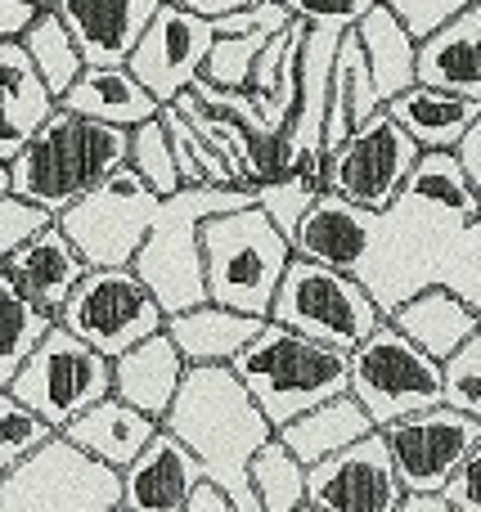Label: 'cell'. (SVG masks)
<instances>
[{
	"label": "cell",
	"instance_id": "cell-1",
	"mask_svg": "<svg viewBox=\"0 0 481 512\" xmlns=\"http://www.w3.org/2000/svg\"><path fill=\"white\" fill-rule=\"evenodd\" d=\"M288 248L351 274L383 315L423 288H446L481 310V194L450 153H419L383 212L320 194Z\"/></svg>",
	"mask_w": 481,
	"mask_h": 512
},
{
	"label": "cell",
	"instance_id": "cell-2",
	"mask_svg": "<svg viewBox=\"0 0 481 512\" xmlns=\"http://www.w3.org/2000/svg\"><path fill=\"white\" fill-rule=\"evenodd\" d=\"M162 432L185 445L203 481L234 512H261L248 490V463L275 432L225 364L185 369L176 400L162 414Z\"/></svg>",
	"mask_w": 481,
	"mask_h": 512
},
{
	"label": "cell",
	"instance_id": "cell-3",
	"mask_svg": "<svg viewBox=\"0 0 481 512\" xmlns=\"http://www.w3.org/2000/svg\"><path fill=\"white\" fill-rule=\"evenodd\" d=\"M122 162H126V131L54 108L41 122V131L5 162L9 194L59 216L81 194H90L104 176H113Z\"/></svg>",
	"mask_w": 481,
	"mask_h": 512
},
{
	"label": "cell",
	"instance_id": "cell-4",
	"mask_svg": "<svg viewBox=\"0 0 481 512\" xmlns=\"http://www.w3.org/2000/svg\"><path fill=\"white\" fill-rule=\"evenodd\" d=\"M239 207H257V189H176L171 198L158 203L149 234H144L140 252L131 256L126 270L144 283L162 315H180L207 301L203 292V252H198V225L212 216L239 212Z\"/></svg>",
	"mask_w": 481,
	"mask_h": 512
},
{
	"label": "cell",
	"instance_id": "cell-5",
	"mask_svg": "<svg viewBox=\"0 0 481 512\" xmlns=\"http://www.w3.org/2000/svg\"><path fill=\"white\" fill-rule=\"evenodd\" d=\"M225 369L243 382V391L261 409L270 432H279L320 400L347 391V351L297 337L288 328L270 324V319Z\"/></svg>",
	"mask_w": 481,
	"mask_h": 512
},
{
	"label": "cell",
	"instance_id": "cell-6",
	"mask_svg": "<svg viewBox=\"0 0 481 512\" xmlns=\"http://www.w3.org/2000/svg\"><path fill=\"white\" fill-rule=\"evenodd\" d=\"M198 252H203V292L212 306L266 319L270 297L293 261V248L261 216V207H239V212L203 221Z\"/></svg>",
	"mask_w": 481,
	"mask_h": 512
},
{
	"label": "cell",
	"instance_id": "cell-7",
	"mask_svg": "<svg viewBox=\"0 0 481 512\" xmlns=\"http://www.w3.org/2000/svg\"><path fill=\"white\" fill-rule=\"evenodd\" d=\"M266 319L297 337L333 346V351H351L383 324V310L369 301V292L351 274L293 256L270 297Z\"/></svg>",
	"mask_w": 481,
	"mask_h": 512
},
{
	"label": "cell",
	"instance_id": "cell-8",
	"mask_svg": "<svg viewBox=\"0 0 481 512\" xmlns=\"http://www.w3.org/2000/svg\"><path fill=\"white\" fill-rule=\"evenodd\" d=\"M158 203L162 198L122 162L90 194L63 207L54 225L72 243V252L86 261V270H126L158 216Z\"/></svg>",
	"mask_w": 481,
	"mask_h": 512
},
{
	"label": "cell",
	"instance_id": "cell-9",
	"mask_svg": "<svg viewBox=\"0 0 481 512\" xmlns=\"http://www.w3.org/2000/svg\"><path fill=\"white\" fill-rule=\"evenodd\" d=\"M347 396L378 427L441 405V364L405 342L392 324H378L347 351Z\"/></svg>",
	"mask_w": 481,
	"mask_h": 512
},
{
	"label": "cell",
	"instance_id": "cell-10",
	"mask_svg": "<svg viewBox=\"0 0 481 512\" xmlns=\"http://www.w3.org/2000/svg\"><path fill=\"white\" fill-rule=\"evenodd\" d=\"M113 369L99 351H90L86 342L68 333V328L50 324V333L32 346L18 373L9 378V396L23 409H32L41 423H50V432H59L63 423L90 409L95 400L108 396Z\"/></svg>",
	"mask_w": 481,
	"mask_h": 512
},
{
	"label": "cell",
	"instance_id": "cell-11",
	"mask_svg": "<svg viewBox=\"0 0 481 512\" xmlns=\"http://www.w3.org/2000/svg\"><path fill=\"white\" fill-rule=\"evenodd\" d=\"M117 472L72 450L59 432L0 477V512H113Z\"/></svg>",
	"mask_w": 481,
	"mask_h": 512
},
{
	"label": "cell",
	"instance_id": "cell-12",
	"mask_svg": "<svg viewBox=\"0 0 481 512\" xmlns=\"http://www.w3.org/2000/svg\"><path fill=\"white\" fill-rule=\"evenodd\" d=\"M162 319L167 315L131 270H86L59 306L54 324L68 328L77 342H86L104 360H117L135 342L162 333Z\"/></svg>",
	"mask_w": 481,
	"mask_h": 512
},
{
	"label": "cell",
	"instance_id": "cell-13",
	"mask_svg": "<svg viewBox=\"0 0 481 512\" xmlns=\"http://www.w3.org/2000/svg\"><path fill=\"white\" fill-rule=\"evenodd\" d=\"M414 162H419V149L410 144V135L378 108L338 149L324 153L320 189L342 198V203L360 207V212H383L401 194Z\"/></svg>",
	"mask_w": 481,
	"mask_h": 512
},
{
	"label": "cell",
	"instance_id": "cell-14",
	"mask_svg": "<svg viewBox=\"0 0 481 512\" xmlns=\"http://www.w3.org/2000/svg\"><path fill=\"white\" fill-rule=\"evenodd\" d=\"M378 436H383L387 459H392L396 481H401L405 495H437L441 481L473 450H481V418L432 405L423 414L396 418V423L378 427Z\"/></svg>",
	"mask_w": 481,
	"mask_h": 512
},
{
	"label": "cell",
	"instance_id": "cell-15",
	"mask_svg": "<svg viewBox=\"0 0 481 512\" xmlns=\"http://www.w3.org/2000/svg\"><path fill=\"white\" fill-rule=\"evenodd\" d=\"M212 41H216V32L207 18L162 0L158 14L149 18V27L140 32V41H135V50L126 54L122 68L158 99V108H167L171 99L185 95V90L198 81Z\"/></svg>",
	"mask_w": 481,
	"mask_h": 512
},
{
	"label": "cell",
	"instance_id": "cell-16",
	"mask_svg": "<svg viewBox=\"0 0 481 512\" xmlns=\"http://www.w3.org/2000/svg\"><path fill=\"white\" fill-rule=\"evenodd\" d=\"M405 499L387 445L378 432L360 436L356 445L333 459L306 468V508L320 512H396Z\"/></svg>",
	"mask_w": 481,
	"mask_h": 512
},
{
	"label": "cell",
	"instance_id": "cell-17",
	"mask_svg": "<svg viewBox=\"0 0 481 512\" xmlns=\"http://www.w3.org/2000/svg\"><path fill=\"white\" fill-rule=\"evenodd\" d=\"M162 0H54V18L68 27L86 68H122Z\"/></svg>",
	"mask_w": 481,
	"mask_h": 512
},
{
	"label": "cell",
	"instance_id": "cell-18",
	"mask_svg": "<svg viewBox=\"0 0 481 512\" xmlns=\"http://www.w3.org/2000/svg\"><path fill=\"white\" fill-rule=\"evenodd\" d=\"M117 508L122 512H185L194 490L203 486V472L189 459V450L158 427L149 445L117 472Z\"/></svg>",
	"mask_w": 481,
	"mask_h": 512
},
{
	"label": "cell",
	"instance_id": "cell-19",
	"mask_svg": "<svg viewBox=\"0 0 481 512\" xmlns=\"http://www.w3.org/2000/svg\"><path fill=\"white\" fill-rule=\"evenodd\" d=\"M167 108H176L180 122H185L194 135H203V140L212 144L225 162H234V167H239V176L248 180L252 189L266 185V180H275V176H288V167H284V135L248 131L239 117H230L225 108L203 104L194 90L176 95Z\"/></svg>",
	"mask_w": 481,
	"mask_h": 512
},
{
	"label": "cell",
	"instance_id": "cell-20",
	"mask_svg": "<svg viewBox=\"0 0 481 512\" xmlns=\"http://www.w3.org/2000/svg\"><path fill=\"white\" fill-rule=\"evenodd\" d=\"M113 382H108V396H117L122 405H131L135 414L162 423V414L171 409L180 391L189 364L180 360V351L167 342V333H153L144 342H135L131 351H122L117 360H108Z\"/></svg>",
	"mask_w": 481,
	"mask_h": 512
},
{
	"label": "cell",
	"instance_id": "cell-21",
	"mask_svg": "<svg viewBox=\"0 0 481 512\" xmlns=\"http://www.w3.org/2000/svg\"><path fill=\"white\" fill-rule=\"evenodd\" d=\"M414 86L481 99V5L455 14L414 45Z\"/></svg>",
	"mask_w": 481,
	"mask_h": 512
},
{
	"label": "cell",
	"instance_id": "cell-22",
	"mask_svg": "<svg viewBox=\"0 0 481 512\" xmlns=\"http://www.w3.org/2000/svg\"><path fill=\"white\" fill-rule=\"evenodd\" d=\"M0 270H5V279L14 283L36 310L59 315V306L68 301V292L77 288L81 274H86V261L72 252V243L63 239L59 225L50 221L41 234H32L23 248L9 252L5 261H0Z\"/></svg>",
	"mask_w": 481,
	"mask_h": 512
},
{
	"label": "cell",
	"instance_id": "cell-23",
	"mask_svg": "<svg viewBox=\"0 0 481 512\" xmlns=\"http://www.w3.org/2000/svg\"><path fill=\"white\" fill-rule=\"evenodd\" d=\"M383 113L410 135V144L419 153H450L464 140V131H473L481 122V99L450 95V90H432V86H410L387 99Z\"/></svg>",
	"mask_w": 481,
	"mask_h": 512
},
{
	"label": "cell",
	"instance_id": "cell-24",
	"mask_svg": "<svg viewBox=\"0 0 481 512\" xmlns=\"http://www.w3.org/2000/svg\"><path fill=\"white\" fill-rule=\"evenodd\" d=\"M158 427L162 423L135 414V409L122 405L117 396H104V400H95L90 409H81L72 423H63L59 436L72 445V450H81V454H90L95 463H104V468L122 472L126 463H131L135 454L153 441V436H158Z\"/></svg>",
	"mask_w": 481,
	"mask_h": 512
},
{
	"label": "cell",
	"instance_id": "cell-25",
	"mask_svg": "<svg viewBox=\"0 0 481 512\" xmlns=\"http://www.w3.org/2000/svg\"><path fill=\"white\" fill-rule=\"evenodd\" d=\"M54 108L99 126H117V131H135L140 122L162 113L158 99L126 68H81V77L54 99Z\"/></svg>",
	"mask_w": 481,
	"mask_h": 512
},
{
	"label": "cell",
	"instance_id": "cell-26",
	"mask_svg": "<svg viewBox=\"0 0 481 512\" xmlns=\"http://www.w3.org/2000/svg\"><path fill=\"white\" fill-rule=\"evenodd\" d=\"M383 324H392L405 342H414L423 355H432V360L441 364L455 346H464L473 333H481V310L459 301L455 292H446V288H423L419 297L387 310Z\"/></svg>",
	"mask_w": 481,
	"mask_h": 512
},
{
	"label": "cell",
	"instance_id": "cell-27",
	"mask_svg": "<svg viewBox=\"0 0 481 512\" xmlns=\"http://www.w3.org/2000/svg\"><path fill=\"white\" fill-rule=\"evenodd\" d=\"M261 324H266V319H252V315H239V310L203 301V306H194V310L167 315L162 319V333H167V342L180 351V360H185L189 369H198V364H230L234 355L261 333Z\"/></svg>",
	"mask_w": 481,
	"mask_h": 512
},
{
	"label": "cell",
	"instance_id": "cell-28",
	"mask_svg": "<svg viewBox=\"0 0 481 512\" xmlns=\"http://www.w3.org/2000/svg\"><path fill=\"white\" fill-rule=\"evenodd\" d=\"M369 432H374V423L365 418V409L342 391V396L320 400V405H311L306 414H297L293 423H284L275 432V441L284 445L302 468H315V463L333 459L338 450L356 445L360 436H369Z\"/></svg>",
	"mask_w": 481,
	"mask_h": 512
},
{
	"label": "cell",
	"instance_id": "cell-29",
	"mask_svg": "<svg viewBox=\"0 0 481 512\" xmlns=\"http://www.w3.org/2000/svg\"><path fill=\"white\" fill-rule=\"evenodd\" d=\"M54 113V95L41 86L18 41H0V162H9Z\"/></svg>",
	"mask_w": 481,
	"mask_h": 512
},
{
	"label": "cell",
	"instance_id": "cell-30",
	"mask_svg": "<svg viewBox=\"0 0 481 512\" xmlns=\"http://www.w3.org/2000/svg\"><path fill=\"white\" fill-rule=\"evenodd\" d=\"M378 108H383V99L374 90V77H369V63L356 45V32H342L338 54H333V72H329V104H324V153L338 149Z\"/></svg>",
	"mask_w": 481,
	"mask_h": 512
},
{
	"label": "cell",
	"instance_id": "cell-31",
	"mask_svg": "<svg viewBox=\"0 0 481 512\" xmlns=\"http://www.w3.org/2000/svg\"><path fill=\"white\" fill-rule=\"evenodd\" d=\"M302 32H306V23L293 18L279 36H270L266 50L252 63L248 86H243V99H248L261 122L279 135H284L288 117H293V104H297V50H302Z\"/></svg>",
	"mask_w": 481,
	"mask_h": 512
},
{
	"label": "cell",
	"instance_id": "cell-32",
	"mask_svg": "<svg viewBox=\"0 0 481 512\" xmlns=\"http://www.w3.org/2000/svg\"><path fill=\"white\" fill-rule=\"evenodd\" d=\"M351 32H356V45H360V54H365L369 77H374V90L383 104L414 86V41L405 36V27L396 23L383 5L369 9Z\"/></svg>",
	"mask_w": 481,
	"mask_h": 512
},
{
	"label": "cell",
	"instance_id": "cell-33",
	"mask_svg": "<svg viewBox=\"0 0 481 512\" xmlns=\"http://www.w3.org/2000/svg\"><path fill=\"white\" fill-rule=\"evenodd\" d=\"M18 50L27 54L32 72L41 77V86L50 90L54 99L81 77V68H86L77 45H72V36H68V27L54 18V9H41V14L32 18V27L18 36Z\"/></svg>",
	"mask_w": 481,
	"mask_h": 512
},
{
	"label": "cell",
	"instance_id": "cell-34",
	"mask_svg": "<svg viewBox=\"0 0 481 512\" xmlns=\"http://www.w3.org/2000/svg\"><path fill=\"white\" fill-rule=\"evenodd\" d=\"M162 126H167V144H171V162H176L180 189H203V185H221V189H252L239 176L234 162H225L203 135H194L180 122L176 108H162Z\"/></svg>",
	"mask_w": 481,
	"mask_h": 512
},
{
	"label": "cell",
	"instance_id": "cell-35",
	"mask_svg": "<svg viewBox=\"0 0 481 512\" xmlns=\"http://www.w3.org/2000/svg\"><path fill=\"white\" fill-rule=\"evenodd\" d=\"M248 490L261 512H297L306 504V468L270 436L248 463Z\"/></svg>",
	"mask_w": 481,
	"mask_h": 512
},
{
	"label": "cell",
	"instance_id": "cell-36",
	"mask_svg": "<svg viewBox=\"0 0 481 512\" xmlns=\"http://www.w3.org/2000/svg\"><path fill=\"white\" fill-rule=\"evenodd\" d=\"M54 315L36 310L14 283L0 270V387H9V378L18 373V364L32 355V346L50 333Z\"/></svg>",
	"mask_w": 481,
	"mask_h": 512
},
{
	"label": "cell",
	"instance_id": "cell-37",
	"mask_svg": "<svg viewBox=\"0 0 481 512\" xmlns=\"http://www.w3.org/2000/svg\"><path fill=\"white\" fill-rule=\"evenodd\" d=\"M126 167L144 180L158 198H171L180 189L176 162H171V144H167V126H162V113L140 122L135 131H126Z\"/></svg>",
	"mask_w": 481,
	"mask_h": 512
},
{
	"label": "cell",
	"instance_id": "cell-38",
	"mask_svg": "<svg viewBox=\"0 0 481 512\" xmlns=\"http://www.w3.org/2000/svg\"><path fill=\"white\" fill-rule=\"evenodd\" d=\"M441 405L481 418V333H473L441 360Z\"/></svg>",
	"mask_w": 481,
	"mask_h": 512
},
{
	"label": "cell",
	"instance_id": "cell-39",
	"mask_svg": "<svg viewBox=\"0 0 481 512\" xmlns=\"http://www.w3.org/2000/svg\"><path fill=\"white\" fill-rule=\"evenodd\" d=\"M50 436H54L50 423H41L32 409H23L5 387H0V477H5L9 468H18L27 454L41 450Z\"/></svg>",
	"mask_w": 481,
	"mask_h": 512
},
{
	"label": "cell",
	"instance_id": "cell-40",
	"mask_svg": "<svg viewBox=\"0 0 481 512\" xmlns=\"http://www.w3.org/2000/svg\"><path fill=\"white\" fill-rule=\"evenodd\" d=\"M320 194L324 189L302 176H275V180H266V185H257V207L284 239H293V230L302 225V216L311 212V203Z\"/></svg>",
	"mask_w": 481,
	"mask_h": 512
},
{
	"label": "cell",
	"instance_id": "cell-41",
	"mask_svg": "<svg viewBox=\"0 0 481 512\" xmlns=\"http://www.w3.org/2000/svg\"><path fill=\"white\" fill-rule=\"evenodd\" d=\"M378 5L405 27V36H410L414 45H419L423 36H432L437 27H446L455 14L481 5V0H378Z\"/></svg>",
	"mask_w": 481,
	"mask_h": 512
},
{
	"label": "cell",
	"instance_id": "cell-42",
	"mask_svg": "<svg viewBox=\"0 0 481 512\" xmlns=\"http://www.w3.org/2000/svg\"><path fill=\"white\" fill-rule=\"evenodd\" d=\"M288 9V18L306 27H333V32H351L378 0H279Z\"/></svg>",
	"mask_w": 481,
	"mask_h": 512
},
{
	"label": "cell",
	"instance_id": "cell-43",
	"mask_svg": "<svg viewBox=\"0 0 481 512\" xmlns=\"http://www.w3.org/2000/svg\"><path fill=\"white\" fill-rule=\"evenodd\" d=\"M50 221L54 216L41 212V207L23 203V198H14V194H0V261L14 248H23L32 234H41Z\"/></svg>",
	"mask_w": 481,
	"mask_h": 512
},
{
	"label": "cell",
	"instance_id": "cell-44",
	"mask_svg": "<svg viewBox=\"0 0 481 512\" xmlns=\"http://www.w3.org/2000/svg\"><path fill=\"white\" fill-rule=\"evenodd\" d=\"M437 499L450 512H481V450H473L446 481H441Z\"/></svg>",
	"mask_w": 481,
	"mask_h": 512
},
{
	"label": "cell",
	"instance_id": "cell-45",
	"mask_svg": "<svg viewBox=\"0 0 481 512\" xmlns=\"http://www.w3.org/2000/svg\"><path fill=\"white\" fill-rule=\"evenodd\" d=\"M450 158H455V167L464 171V180L481 194V122L473 131H464V140L450 149Z\"/></svg>",
	"mask_w": 481,
	"mask_h": 512
},
{
	"label": "cell",
	"instance_id": "cell-46",
	"mask_svg": "<svg viewBox=\"0 0 481 512\" xmlns=\"http://www.w3.org/2000/svg\"><path fill=\"white\" fill-rule=\"evenodd\" d=\"M41 9L32 0H0V41H18Z\"/></svg>",
	"mask_w": 481,
	"mask_h": 512
},
{
	"label": "cell",
	"instance_id": "cell-47",
	"mask_svg": "<svg viewBox=\"0 0 481 512\" xmlns=\"http://www.w3.org/2000/svg\"><path fill=\"white\" fill-rule=\"evenodd\" d=\"M171 5L189 9V14L207 18V23H216V18L234 14V9H248V5H257V0H171Z\"/></svg>",
	"mask_w": 481,
	"mask_h": 512
},
{
	"label": "cell",
	"instance_id": "cell-48",
	"mask_svg": "<svg viewBox=\"0 0 481 512\" xmlns=\"http://www.w3.org/2000/svg\"><path fill=\"white\" fill-rule=\"evenodd\" d=\"M396 512H450V508L441 504L437 495H405V499H401V508H396Z\"/></svg>",
	"mask_w": 481,
	"mask_h": 512
},
{
	"label": "cell",
	"instance_id": "cell-49",
	"mask_svg": "<svg viewBox=\"0 0 481 512\" xmlns=\"http://www.w3.org/2000/svg\"><path fill=\"white\" fill-rule=\"evenodd\" d=\"M0 194H9V167L0 162Z\"/></svg>",
	"mask_w": 481,
	"mask_h": 512
},
{
	"label": "cell",
	"instance_id": "cell-50",
	"mask_svg": "<svg viewBox=\"0 0 481 512\" xmlns=\"http://www.w3.org/2000/svg\"><path fill=\"white\" fill-rule=\"evenodd\" d=\"M32 5H36V9H50V5H54V0H32Z\"/></svg>",
	"mask_w": 481,
	"mask_h": 512
},
{
	"label": "cell",
	"instance_id": "cell-51",
	"mask_svg": "<svg viewBox=\"0 0 481 512\" xmlns=\"http://www.w3.org/2000/svg\"><path fill=\"white\" fill-rule=\"evenodd\" d=\"M297 512H320V508H306V504H302V508H297Z\"/></svg>",
	"mask_w": 481,
	"mask_h": 512
},
{
	"label": "cell",
	"instance_id": "cell-52",
	"mask_svg": "<svg viewBox=\"0 0 481 512\" xmlns=\"http://www.w3.org/2000/svg\"><path fill=\"white\" fill-rule=\"evenodd\" d=\"M113 512H122V508H113Z\"/></svg>",
	"mask_w": 481,
	"mask_h": 512
}]
</instances>
